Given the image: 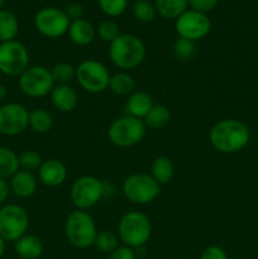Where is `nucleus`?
<instances>
[{"mask_svg": "<svg viewBox=\"0 0 258 259\" xmlns=\"http://www.w3.org/2000/svg\"><path fill=\"white\" fill-rule=\"evenodd\" d=\"M250 139V132L244 123L237 119H223L210 129L209 141L212 148L222 153H237Z\"/></svg>", "mask_w": 258, "mask_h": 259, "instance_id": "f257e3e1", "label": "nucleus"}, {"mask_svg": "<svg viewBox=\"0 0 258 259\" xmlns=\"http://www.w3.org/2000/svg\"><path fill=\"white\" fill-rule=\"evenodd\" d=\"M109 58L120 70H133L146 58V45L134 34H120L109 45Z\"/></svg>", "mask_w": 258, "mask_h": 259, "instance_id": "f03ea898", "label": "nucleus"}, {"mask_svg": "<svg viewBox=\"0 0 258 259\" xmlns=\"http://www.w3.org/2000/svg\"><path fill=\"white\" fill-rule=\"evenodd\" d=\"M151 235L152 223L143 212L128 211L119 220L118 237L126 247H142L148 242Z\"/></svg>", "mask_w": 258, "mask_h": 259, "instance_id": "7ed1b4c3", "label": "nucleus"}, {"mask_svg": "<svg viewBox=\"0 0 258 259\" xmlns=\"http://www.w3.org/2000/svg\"><path fill=\"white\" fill-rule=\"evenodd\" d=\"M65 235L68 243L78 249H86L94 245L98 229L93 217L85 210L76 209L66 219Z\"/></svg>", "mask_w": 258, "mask_h": 259, "instance_id": "20e7f679", "label": "nucleus"}, {"mask_svg": "<svg viewBox=\"0 0 258 259\" xmlns=\"http://www.w3.org/2000/svg\"><path fill=\"white\" fill-rule=\"evenodd\" d=\"M146 124L142 119L124 115L115 119L108 129V138L119 148H131L143 141L146 136Z\"/></svg>", "mask_w": 258, "mask_h": 259, "instance_id": "39448f33", "label": "nucleus"}, {"mask_svg": "<svg viewBox=\"0 0 258 259\" xmlns=\"http://www.w3.org/2000/svg\"><path fill=\"white\" fill-rule=\"evenodd\" d=\"M29 215L24 207L17 204H7L0 207V237L5 242H17L27 234Z\"/></svg>", "mask_w": 258, "mask_h": 259, "instance_id": "423d86ee", "label": "nucleus"}, {"mask_svg": "<svg viewBox=\"0 0 258 259\" xmlns=\"http://www.w3.org/2000/svg\"><path fill=\"white\" fill-rule=\"evenodd\" d=\"M111 75L104 63L89 58L76 67V80L89 94H99L109 88Z\"/></svg>", "mask_w": 258, "mask_h": 259, "instance_id": "0eeeda50", "label": "nucleus"}, {"mask_svg": "<svg viewBox=\"0 0 258 259\" xmlns=\"http://www.w3.org/2000/svg\"><path fill=\"white\" fill-rule=\"evenodd\" d=\"M161 192V185L157 184L148 174H133L123 182V194L128 201L146 205L154 201Z\"/></svg>", "mask_w": 258, "mask_h": 259, "instance_id": "6e6552de", "label": "nucleus"}, {"mask_svg": "<svg viewBox=\"0 0 258 259\" xmlns=\"http://www.w3.org/2000/svg\"><path fill=\"white\" fill-rule=\"evenodd\" d=\"M105 196V185L94 176H81L71 187V201L78 210H89Z\"/></svg>", "mask_w": 258, "mask_h": 259, "instance_id": "1a4fd4ad", "label": "nucleus"}, {"mask_svg": "<svg viewBox=\"0 0 258 259\" xmlns=\"http://www.w3.org/2000/svg\"><path fill=\"white\" fill-rule=\"evenodd\" d=\"M20 91L28 98H43L55 88L51 71L45 66H29L18 80Z\"/></svg>", "mask_w": 258, "mask_h": 259, "instance_id": "9d476101", "label": "nucleus"}, {"mask_svg": "<svg viewBox=\"0 0 258 259\" xmlns=\"http://www.w3.org/2000/svg\"><path fill=\"white\" fill-rule=\"evenodd\" d=\"M29 67L28 48L19 40L0 43V72L10 77H19Z\"/></svg>", "mask_w": 258, "mask_h": 259, "instance_id": "9b49d317", "label": "nucleus"}, {"mask_svg": "<svg viewBox=\"0 0 258 259\" xmlns=\"http://www.w3.org/2000/svg\"><path fill=\"white\" fill-rule=\"evenodd\" d=\"M38 33L47 38H60L68 32L71 20L63 12L55 7H46L38 10L33 18Z\"/></svg>", "mask_w": 258, "mask_h": 259, "instance_id": "f8f14e48", "label": "nucleus"}, {"mask_svg": "<svg viewBox=\"0 0 258 259\" xmlns=\"http://www.w3.org/2000/svg\"><path fill=\"white\" fill-rule=\"evenodd\" d=\"M175 28L179 37L196 42L206 37L211 30V20L204 13L187 9L175 22Z\"/></svg>", "mask_w": 258, "mask_h": 259, "instance_id": "ddd939ff", "label": "nucleus"}, {"mask_svg": "<svg viewBox=\"0 0 258 259\" xmlns=\"http://www.w3.org/2000/svg\"><path fill=\"white\" fill-rule=\"evenodd\" d=\"M29 126V111L18 103H7L0 106V134L19 136Z\"/></svg>", "mask_w": 258, "mask_h": 259, "instance_id": "4468645a", "label": "nucleus"}, {"mask_svg": "<svg viewBox=\"0 0 258 259\" xmlns=\"http://www.w3.org/2000/svg\"><path fill=\"white\" fill-rule=\"evenodd\" d=\"M38 179L47 187L61 186L67 179V168L60 159H47L38 169Z\"/></svg>", "mask_w": 258, "mask_h": 259, "instance_id": "2eb2a0df", "label": "nucleus"}, {"mask_svg": "<svg viewBox=\"0 0 258 259\" xmlns=\"http://www.w3.org/2000/svg\"><path fill=\"white\" fill-rule=\"evenodd\" d=\"M50 95L52 105L61 113H70L75 110L78 104L77 93L70 85H55Z\"/></svg>", "mask_w": 258, "mask_h": 259, "instance_id": "dca6fc26", "label": "nucleus"}, {"mask_svg": "<svg viewBox=\"0 0 258 259\" xmlns=\"http://www.w3.org/2000/svg\"><path fill=\"white\" fill-rule=\"evenodd\" d=\"M10 191L20 199H28L37 191L38 181L33 172L19 169L9 181Z\"/></svg>", "mask_w": 258, "mask_h": 259, "instance_id": "f3484780", "label": "nucleus"}, {"mask_svg": "<svg viewBox=\"0 0 258 259\" xmlns=\"http://www.w3.org/2000/svg\"><path fill=\"white\" fill-rule=\"evenodd\" d=\"M153 105V99L148 93H146V91H133L126 99L125 110L128 115L143 120Z\"/></svg>", "mask_w": 258, "mask_h": 259, "instance_id": "a211bd4d", "label": "nucleus"}, {"mask_svg": "<svg viewBox=\"0 0 258 259\" xmlns=\"http://www.w3.org/2000/svg\"><path fill=\"white\" fill-rule=\"evenodd\" d=\"M68 37L71 42L76 46H89L94 42L96 35V29L89 20L77 19L71 22L70 28H68Z\"/></svg>", "mask_w": 258, "mask_h": 259, "instance_id": "6ab92c4d", "label": "nucleus"}, {"mask_svg": "<svg viewBox=\"0 0 258 259\" xmlns=\"http://www.w3.org/2000/svg\"><path fill=\"white\" fill-rule=\"evenodd\" d=\"M14 249L22 259H38L43 253V244L35 235L25 234L15 242Z\"/></svg>", "mask_w": 258, "mask_h": 259, "instance_id": "aec40b11", "label": "nucleus"}, {"mask_svg": "<svg viewBox=\"0 0 258 259\" xmlns=\"http://www.w3.org/2000/svg\"><path fill=\"white\" fill-rule=\"evenodd\" d=\"M174 162L166 156H158L153 159L151 166V176L158 185H166L174 179Z\"/></svg>", "mask_w": 258, "mask_h": 259, "instance_id": "412c9836", "label": "nucleus"}, {"mask_svg": "<svg viewBox=\"0 0 258 259\" xmlns=\"http://www.w3.org/2000/svg\"><path fill=\"white\" fill-rule=\"evenodd\" d=\"M19 169V156L9 147L0 146V179H12Z\"/></svg>", "mask_w": 258, "mask_h": 259, "instance_id": "4be33fe9", "label": "nucleus"}, {"mask_svg": "<svg viewBox=\"0 0 258 259\" xmlns=\"http://www.w3.org/2000/svg\"><path fill=\"white\" fill-rule=\"evenodd\" d=\"M19 32V22L10 10H0V43L14 40Z\"/></svg>", "mask_w": 258, "mask_h": 259, "instance_id": "5701e85b", "label": "nucleus"}, {"mask_svg": "<svg viewBox=\"0 0 258 259\" xmlns=\"http://www.w3.org/2000/svg\"><path fill=\"white\" fill-rule=\"evenodd\" d=\"M157 14L164 19L176 20L182 13H185L189 7L187 0H154Z\"/></svg>", "mask_w": 258, "mask_h": 259, "instance_id": "b1692460", "label": "nucleus"}, {"mask_svg": "<svg viewBox=\"0 0 258 259\" xmlns=\"http://www.w3.org/2000/svg\"><path fill=\"white\" fill-rule=\"evenodd\" d=\"M109 90L119 96H129L136 89V81L128 72H118L109 81Z\"/></svg>", "mask_w": 258, "mask_h": 259, "instance_id": "393cba45", "label": "nucleus"}, {"mask_svg": "<svg viewBox=\"0 0 258 259\" xmlns=\"http://www.w3.org/2000/svg\"><path fill=\"white\" fill-rule=\"evenodd\" d=\"M171 120V113L166 105L162 104H154L149 113L147 114L146 118L143 119L146 126L152 129H161L164 128Z\"/></svg>", "mask_w": 258, "mask_h": 259, "instance_id": "a878e982", "label": "nucleus"}, {"mask_svg": "<svg viewBox=\"0 0 258 259\" xmlns=\"http://www.w3.org/2000/svg\"><path fill=\"white\" fill-rule=\"evenodd\" d=\"M53 125V118L45 109H33L29 111V126L35 133H47Z\"/></svg>", "mask_w": 258, "mask_h": 259, "instance_id": "bb28decb", "label": "nucleus"}, {"mask_svg": "<svg viewBox=\"0 0 258 259\" xmlns=\"http://www.w3.org/2000/svg\"><path fill=\"white\" fill-rule=\"evenodd\" d=\"M50 71L56 85H70L76 78V67L65 61L56 63Z\"/></svg>", "mask_w": 258, "mask_h": 259, "instance_id": "cd10ccee", "label": "nucleus"}, {"mask_svg": "<svg viewBox=\"0 0 258 259\" xmlns=\"http://www.w3.org/2000/svg\"><path fill=\"white\" fill-rule=\"evenodd\" d=\"M133 15L138 22L151 23L157 15L154 3L149 0H136L133 4Z\"/></svg>", "mask_w": 258, "mask_h": 259, "instance_id": "c85d7f7f", "label": "nucleus"}, {"mask_svg": "<svg viewBox=\"0 0 258 259\" xmlns=\"http://www.w3.org/2000/svg\"><path fill=\"white\" fill-rule=\"evenodd\" d=\"M94 245L100 252L111 253L119 247V237L111 230H101L98 232Z\"/></svg>", "mask_w": 258, "mask_h": 259, "instance_id": "c756f323", "label": "nucleus"}, {"mask_svg": "<svg viewBox=\"0 0 258 259\" xmlns=\"http://www.w3.org/2000/svg\"><path fill=\"white\" fill-rule=\"evenodd\" d=\"M174 55L180 61H190L195 56L196 52V46L192 40L186 38L177 37L174 42Z\"/></svg>", "mask_w": 258, "mask_h": 259, "instance_id": "7c9ffc66", "label": "nucleus"}, {"mask_svg": "<svg viewBox=\"0 0 258 259\" xmlns=\"http://www.w3.org/2000/svg\"><path fill=\"white\" fill-rule=\"evenodd\" d=\"M96 33L104 42L111 43L116 37L120 35V29H119V25L115 20L104 19L99 23Z\"/></svg>", "mask_w": 258, "mask_h": 259, "instance_id": "2f4dec72", "label": "nucleus"}, {"mask_svg": "<svg viewBox=\"0 0 258 259\" xmlns=\"http://www.w3.org/2000/svg\"><path fill=\"white\" fill-rule=\"evenodd\" d=\"M101 12L109 18L120 17L128 7V0H98Z\"/></svg>", "mask_w": 258, "mask_h": 259, "instance_id": "473e14b6", "label": "nucleus"}, {"mask_svg": "<svg viewBox=\"0 0 258 259\" xmlns=\"http://www.w3.org/2000/svg\"><path fill=\"white\" fill-rule=\"evenodd\" d=\"M43 163L42 157L38 152L32 151H24L19 156V166L20 169H24V171L28 172H34L38 171L40 167V164Z\"/></svg>", "mask_w": 258, "mask_h": 259, "instance_id": "72a5a7b5", "label": "nucleus"}, {"mask_svg": "<svg viewBox=\"0 0 258 259\" xmlns=\"http://www.w3.org/2000/svg\"><path fill=\"white\" fill-rule=\"evenodd\" d=\"M187 2H189L190 9L204 13V14L212 12L218 5V0H187Z\"/></svg>", "mask_w": 258, "mask_h": 259, "instance_id": "f704fd0d", "label": "nucleus"}, {"mask_svg": "<svg viewBox=\"0 0 258 259\" xmlns=\"http://www.w3.org/2000/svg\"><path fill=\"white\" fill-rule=\"evenodd\" d=\"M63 12L66 13V15L68 17V19L71 20V22H73V20H77V19H82L83 18V14H85V9H83L82 4H80V3H70V4L67 5V7L63 9Z\"/></svg>", "mask_w": 258, "mask_h": 259, "instance_id": "c9c22d12", "label": "nucleus"}, {"mask_svg": "<svg viewBox=\"0 0 258 259\" xmlns=\"http://www.w3.org/2000/svg\"><path fill=\"white\" fill-rule=\"evenodd\" d=\"M200 259H228V255L223 248L218 245H209L202 250Z\"/></svg>", "mask_w": 258, "mask_h": 259, "instance_id": "e433bc0d", "label": "nucleus"}, {"mask_svg": "<svg viewBox=\"0 0 258 259\" xmlns=\"http://www.w3.org/2000/svg\"><path fill=\"white\" fill-rule=\"evenodd\" d=\"M109 259H136V254L133 252V248L123 245L113 250L109 255Z\"/></svg>", "mask_w": 258, "mask_h": 259, "instance_id": "4c0bfd02", "label": "nucleus"}, {"mask_svg": "<svg viewBox=\"0 0 258 259\" xmlns=\"http://www.w3.org/2000/svg\"><path fill=\"white\" fill-rule=\"evenodd\" d=\"M9 194H10L9 182H8L7 180L0 179V205H3L5 201H7Z\"/></svg>", "mask_w": 258, "mask_h": 259, "instance_id": "58836bf2", "label": "nucleus"}, {"mask_svg": "<svg viewBox=\"0 0 258 259\" xmlns=\"http://www.w3.org/2000/svg\"><path fill=\"white\" fill-rule=\"evenodd\" d=\"M8 98V88L0 83V101H4Z\"/></svg>", "mask_w": 258, "mask_h": 259, "instance_id": "ea45409f", "label": "nucleus"}, {"mask_svg": "<svg viewBox=\"0 0 258 259\" xmlns=\"http://www.w3.org/2000/svg\"><path fill=\"white\" fill-rule=\"evenodd\" d=\"M5 243L7 242H5V240L0 237V258H2L5 253V248H7L5 247Z\"/></svg>", "mask_w": 258, "mask_h": 259, "instance_id": "a19ab883", "label": "nucleus"}, {"mask_svg": "<svg viewBox=\"0 0 258 259\" xmlns=\"http://www.w3.org/2000/svg\"><path fill=\"white\" fill-rule=\"evenodd\" d=\"M4 3H5V0H0V10H2L3 7H4Z\"/></svg>", "mask_w": 258, "mask_h": 259, "instance_id": "79ce46f5", "label": "nucleus"}, {"mask_svg": "<svg viewBox=\"0 0 258 259\" xmlns=\"http://www.w3.org/2000/svg\"><path fill=\"white\" fill-rule=\"evenodd\" d=\"M24 2H33V0H24Z\"/></svg>", "mask_w": 258, "mask_h": 259, "instance_id": "37998d69", "label": "nucleus"}]
</instances>
